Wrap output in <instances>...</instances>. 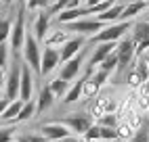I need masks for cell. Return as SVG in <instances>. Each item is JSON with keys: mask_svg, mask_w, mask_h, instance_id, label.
I'll return each instance as SVG.
<instances>
[{"mask_svg": "<svg viewBox=\"0 0 149 142\" xmlns=\"http://www.w3.org/2000/svg\"><path fill=\"white\" fill-rule=\"evenodd\" d=\"M132 27L130 21H118V23H109L105 25L101 32H97L95 36H91V44H103V42H118L128 29Z\"/></svg>", "mask_w": 149, "mask_h": 142, "instance_id": "6da1fadb", "label": "cell"}, {"mask_svg": "<svg viewBox=\"0 0 149 142\" xmlns=\"http://www.w3.org/2000/svg\"><path fill=\"white\" fill-rule=\"evenodd\" d=\"M23 61L25 65L34 71V73L40 75V57H42V50L38 46V40L34 38V34H25V42H23Z\"/></svg>", "mask_w": 149, "mask_h": 142, "instance_id": "7a4b0ae2", "label": "cell"}, {"mask_svg": "<svg viewBox=\"0 0 149 142\" xmlns=\"http://www.w3.org/2000/svg\"><path fill=\"white\" fill-rule=\"evenodd\" d=\"M19 79H21V61L15 59L11 63V69L4 75V98L17 100L19 98Z\"/></svg>", "mask_w": 149, "mask_h": 142, "instance_id": "3957f363", "label": "cell"}, {"mask_svg": "<svg viewBox=\"0 0 149 142\" xmlns=\"http://www.w3.org/2000/svg\"><path fill=\"white\" fill-rule=\"evenodd\" d=\"M132 44H134V57H143L149 50V21H139L132 25Z\"/></svg>", "mask_w": 149, "mask_h": 142, "instance_id": "277c9868", "label": "cell"}, {"mask_svg": "<svg viewBox=\"0 0 149 142\" xmlns=\"http://www.w3.org/2000/svg\"><path fill=\"white\" fill-rule=\"evenodd\" d=\"M25 6L19 8V13H17V19H15V23L11 27V36H8V40H11V48L15 50H21L23 48V42H25Z\"/></svg>", "mask_w": 149, "mask_h": 142, "instance_id": "5b68a950", "label": "cell"}, {"mask_svg": "<svg viewBox=\"0 0 149 142\" xmlns=\"http://www.w3.org/2000/svg\"><path fill=\"white\" fill-rule=\"evenodd\" d=\"M59 123H63L72 134H78V136H84V132L91 128L95 121L91 115H86V113H74V115H69V117H63V119H59Z\"/></svg>", "mask_w": 149, "mask_h": 142, "instance_id": "8992f818", "label": "cell"}, {"mask_svg": "<svg viewBox=\"0 0 149 142\" xmlns=\"http://www.w3.org/2000/svg\"><path fill=\"white\" fill-rule=\"evenodd\" d=\"M116 57H118V67L116 71H126L128 67L132 65V61H134V44H132V40L130 38H124L120 44L116 46Z\"/></svg>", "mask_w": 149, "mask_h": 142, "instance_id": "52a82bcc", "label": "cell"}, {"mask_svg": "<svg viewBox=\"0 0 149 142\" xmlns=\"http://www.w3.org/2000/svg\"><path fill=\"white\" fill-rule=\"evenodd\" d=\"M67 32H76L80 36H95L97 32H101L105 27V23L97 21V19H78V21H72V23H65Z\"/></svg>", "mask_w": 149, "mask_h": 142, "instance_id": "ba28073f", "label": "cell"}, {"mask_svg": "<svg viewBox=\"0 0 149 142\" xmlns=\"http://www.w3.org/2000/svg\"><path fill=\"white\" fill-rule=\"evenodd\" d=\"M145 79H149V67H147V61L141 59V61H136V63L128 69V73H126V84L130 86V88H139Z\"/></svg>", "mask_w": 149, "mask_h": 142, "instance_id": "9c48e42d", "label": "cell"}, {"mask_svg": "<svg viewBox=\"0 0 149 142\" xmlns=\"http://www.w3.org/2000/svg\"><path fill=\"white\" fill-rule=\"evenodd\" d=\"M82 63H84V50H80L76 57H72L69 61H65L63 67H61V73H59V77L65 79V82H72V79H76L78 73H80V69H82Z\"/></svg>", "mask_w": 149, "mask_h": 142, "instance_id": "30bf717a", "label": "cell"}, {"mask_svg": "<svg viewBox=\"0 0 149 142\" xmlns=\"http://www.w3.org/2000/svg\"><path fill=\"white\" fill-rule=\"evenodd\" d=\"M32 94H34V73L27 65L21 63V79H19V100H32Z\"/></svg>", "mask_w": 149, "mask_h": 142, "instance_id": "8fae6325", "label": "cell"}, {"mask_svg": "<svg viewBox=\"0 0 149 142\" xmlns=\"http://www.w3.org/2000/svg\"><path fill=\"white\" fill-rule=\"evenodd\" d=\"M107 113H118V103L111 100V96H99L91 107V117L99 119V117H103Z\"/></svg>", "mask_w": 149, "mask_h": 142, "instance_id": "7c38bea8", "label": "cell"}, {"mask_svg": "<svg viewBox=\"0 0 149 142\" xmlns=\"http://www.w3.org/2000/svg\"><path fill=\"white\" fill-rule=\"evenodd\" d=\"M61 63V57H59V50L57 48H44L42 50V57H40V75H48L53 69H57V65Z\"/></svg>", "mask_w": 149, "mask_h": 142, "instance_id": "4fadbf2b", "label": "cell"}, {"mask_svg": "<svg viewBox=\"0 0 149 142\" xmlns=\"http://www.w3.org/2000/svg\"><path fill=\"white\" fill-rule=\"evenodd\" d=\"M40 134L46 138V140H55L59 142L61 138H67V136H74L72 132H69L63 123H59V121H51V123H44L40 128Z\"/></svg>", "mask_w": 149, "mask_h": 142, "instance_id": "5bb4252c", "label": "cell"}, {"mask_svg": "<svg viewBox=\"0 0 149 142\" xmlns=\"http://www.w3.org/2000/svg\"><path fill=\"white\" fill-rule=\"evenodd\" d=\"M86 44V38L84 36H76V38H69L67 42L61 46V50H59V57H61V63H65V61H69L72 57H76L80 50L84 48Z\"/></svg>", "mask_w": 149, "mask_h": 142, "instance_id": "9a60e30c", "label": "cell"}, {"mask_svg": "<svg viewBox=\"0 0 149 142\" xmlns=\"http://www.w3.org/2000/svg\"><path fill=\"white\" fill-rule=\"evenodd\" d=\"M116 42H103V44H97V48H95V52L91 54V61H88V67H95V65H101L103 61L109 57L116 50Z\"/></svg>", "mask_w": 149, "mask_h": 142, "instance_id": "2e32d148", "label": "cell"}, {"mask_svg": "<svg viewBox=\"0 0 149 142\" xmlns=\"http://www.w3.org/2000/svg\"><path fill=\"white\" fill-rule=\"evenodd\" d=\"M86 15H91V8L88 6H76V8H65L59 15H55V19L59 23H72V21H78V19H84Z\"/></svg>", "mask_w": 149, "mask_h": 142, "instance_id": "e0dca14e", "label": "cell"}, {"mask_svg": "<svg viewBox=\"0 0 149 142\" xmlns=\"http://www.w3.org/2000/svg\"><path fill=\"white\" fill-rule=\"evenodd\" d=\"M48 23H51V15H48L46 11H40L34 21V38L40 42V40H44V36L48 34Z\"/></svg>", "mask_w": 149, "mask_h": 142, "instance_id": "ac0fdd59", "label": "cell"}, {"mask_svg": "<svg viewBox=\"0 0 149 142\" xmlns=\"http://www.w3.org/2000/svg\"><path fill=\"white\" fill-rule=\"evenodd\" d=\"M53 103H55V96L51 92V88L42 86L40 92H38V98H36V113H44V111H48L53 107Z\"/></svg>", "mask_w": 149, "mask_h": 142, "instance_id": "d6986e66", "label": "cell"}, {"mask_svg": "<svg viewBox=\"0 0 149 142\" xmlns=\"http://www.w3.org/2000/svg\"><path fill=\"white\" fill-rule=\"evenodd\" d=\"M124 6L126 4H111L107 8V11H103V13H99L97 15V21H101V23H116V21H120V15H122V11H124Z\"/></svg>", "mask_w": 149, "mask_h": 142, "instance_id": "ffe728a7", "label": "cell"}, {"mask_svg": "<svg viewBox=\"0 0 149 142\" xmlns=\"http://www.w3.org/2000/svg\"><path fill=\"white\" fill-rule=\"evenodd\" d=\"M67 40H69V32H67V29H57V32L44 36V44L48 48H61Z\"/></svg>", "mask_w": 149, "mask_h": 142, "instance_id": "44dd1931", "label": "cell"}, {"mask_svg": "<svg viewBox=\"0 0 149 142\" xmlns=\"http://www.w3.org/2000/svg\"><path fill=\"white\" fill-rule=\"evenodd\" d=\"M88 71H93V67H88ZM84 79H86V75H84L82 79H78V82H74L72 86L67 88V92H65V96H63V103H65V105H72V103H76V100H80Z\"/></svg>", "mask_w": 149, "mask_h": 142, "instance_id": "7402d4cb", "label": "cell"}, {"mask_svg": "<svg viewBox=\"0 0 149 142\" xmlns=\"http://www.w3.org/2000/svg\"><path fill=\"white\" fill-rule=\"evenodd\" d=\"M145 8H147V2L134 0V2H130V4L124 6V11H122V15H120V21H130L132 17H136L141 11H145Z\"/></svg>", "mask_w": 149, "mask_h": 142, "instance_id": "603a6c76", "label": "cell"}, {"mask_svg": "<svg viewBox=\"0 0 149 142\" xmlns=\"http://www.w3.org/2000/svg\"><path fill=\"white\" fill-rule=\"evenodd\" d=\"M91 73H93V71H88V73H86V79H84V86H82V100H91V98H97V94H99V90H101V88H99L95 82H93V79H91Z\"/></svg>", "mask_w": 149, "mask_h": 142, "instance_id": "cb8c5ba5", "label": "cell"}, {"mask_svg": "<svg viewBox=\"0 0 149 142\" xmlns=\"http://www.w3.org/2000/svg\"><path fill=\"white\" fill-rule=\"evenodd\" d=\"M21 107H23V100H11L8 103V107L4 109V113L0 115V119L2 121H15L17 119V115H19V111H21Z\"/></svg>", "mask_w": 149, "mask_h": 142, "instance_id": "d4e9b609", "label": "cell"}, {"mask_svg": "<svg viewBox=\"0 0 149 142\" xmlns=\"http://www.w3.org/2000/svg\"><path fill=\"white\" fill-rule=\"evenodd\" d=\"M48 88H51V92H53L55 98H61V96H65V92H67L69 82H65V79H61V77H55L53 82L48 84Z\"/></svg>", "mask_w": 149, "mask_h": 142, "instance_id": "484cf974", "label": "cell"}, {"mask_svg": "<svg viewBox=\"0 0 149 142\" xmlns=\"http://www.w3.org/2000/svg\"><path fill=\"white\" fill-rule=\"evenodd\" d=\"M34 115H36V100L32 98V100H27V103H23V107H21V111H19V115H17L15 121H27Z\"/></svg>", "mask_w": 149, "mask_h": 142, "instance_id": "4316f807", "label": "cell"}, {"mask_svg": "<svg viewBox=\"0 0 149 142\" xmlns=\"http://www.w3.org/2000/svg\"><path fill=\"white\" fill-rule=\"evenodd\" d=\"M134 132H136V130H134L132 125H128L126 121H122V123L116 125V134H118V138H120V140H126V142L134 136Z\"/></svg>", "mask_w": 149, "mask_h": 142, "instance_id": "83f0119b", "label": "cell"}, {"mask_svg": "<svg viewBox=\"0 0 149 142\" xmlns=\"http://www.w3.org/2000/svg\"><path fill=\"white\" fill-rule=\"evenodd\" d=\"M128 142H149V123H143Z\"/></svg>", "mask_w": 149, "mask_h": 142, "instance_id": "f1b7e54d", "label": "cell"}, {"mask_svg": "<svg viewBox=\"0 0 149 142\" xmlns=\"http://www.w3.org/2000/svg\"><path fill=\"white\" fill-rule=\"evenodd\" d=\"M116 67H118V57H116V50H113V52L109 54L101 65H99V69H101V71H107V73H111Z\"/></svg>", "mask_w": 149, "mask_h": 142, "instance_id": "f546056e", "label": "cell"}, {"mask_svg": "<svg viewBox=\"0 0 149 142\" xmlns=\"http://www.w3.org/2000/svg\"><path fill=\"white\" fill-rule=\"evenodd\" d=\"M11 27H13L11 19H0V44L8 40V36H11Z\"/></svg>", "mask_w": 149, "mask_h": 142, "instance_id": "4dcf8cb0", "label": "cell"}, {"mask_svg": "<svg viewBox=\"0 0 149 142\" xmlns=\"http://www.w3.org/2000/svg\"><path fill=\"white\" fill-rule=\"evenodd\" d=\"M97 123H99V125H105V128H116V125H118V115H116V113H107V115H103V117H99Z\"/></svg>", "mask_w": 149, "mask_h": 142, "instance_id": "1f68e13d", "label": "cell"}, {"mask_svg": "<svg viewBox=\"0 0 149 142\" xmlns=\"http://www.w3.org/2000/svg\"><path fill=\"white\" fill-rule=\"evenodd\" d=\"M82 138H84V140H95V142H99V140H101V130H99V125L93 123L91 128L84 132V136H82Z\"/></svg>", "mask_w": 149, "mask_h": 142, "instance_id": "d6a6232c", "label": "cell"}, {"mask_svg": "<svg viewBox=\"0 0 149 142\" xmlns=\"http://www.w3.org/2000/svg\"><path fill=\"white\" fill-rule=\"evenodd\" d=\"M97 125H99V123H97ZM99 130H101V140H105V142H111V140H116V138H118L116 128H105V125H99Z\"/></svg>", "mask_w": 149, "mask_h": 142, "instance_id": "836d02e7", "label": "cell"}, {"mask_svg": "<svg viewBox=\"0 0 149 142\" xmlns=\"http://www.w3.org/2000/svg\"><path fill=\"white\" fill-rule=\"evenodd\" d=\"M8 67V44L2 42L0 44V71H4Z\"/></svg>", "mask_w": 149, "mask_h": 142, "instance_id": "e575fe53", "label": "cell"}, {"mask_svg": "<svg viewBox=\"0 0 149 142\" xmlns=\"http://www.w3.org/2000/svg\"><path fill=\"white\" fill-rule=\"evenodd\" d=\"M107 77H109V73H107V71H101V69L95 71V73H91V79H93L99 88H103V84L107 82Z\"/></svg>", "mask_w": 149, "mask_h": 142, "instance_id": "d590c367", "label": "cell"}, {"mask_svg": "<svg viewBox=\"0 0 149 142\" xmlns=\"http://www.w3.org/2000/svg\"><path fill=\"white\" fill-rule=\"evenodd\" d=\"M17 142H48L42 134H21L17 138Z\"/></svg>", "mask_w": 149, "mask_h": 142, "instance_id": "8d00e7d4", "label": "cell"}, {"mask_svg": "<svg viewBox=\"0 0 149 142\" xmlns=\"http://www.w3.org/2000/svg\"><path fill=\"white\" fill-rule=\"evenodd\" d=\"M15 128H0V142H13Z\"/></svg>", "mask_w": 149, "mask_h": 142, "instance_id": "74e56055", "label": "cell"}, {"mask_svg": "<svg viewBox=\"0 0 149 142\" xmlns=\"http://www.w3.org/2000/svg\"><path fill=\"white\" fill-rule=\"evenodd\" d=\"M48 2H51V0H25V8L27 11H34V8H42V6H46Z\"/></svg>", "mask_w": 149, "mask_h": 142, "instance_id": "f35d334b", "label": "cell"}, {"mask_svg": "<svg viewBox=\"0 0 149 142\" xmlns=\"http://www.w3.org/2000/svg\"><path fill=\"white\" fill-rule=\"evenodd\" d=\"M139 107L143 111H149V96H141L139 94Z\"/></svg>", "mask_w": 149, "mask_h": 142, "instance_id": "ab89813d", "label": "cell"}, {"mask_svg": "<svg viewBox=\"0 0 149 142\" xmlns=\"http://www.w3.org/2000/svg\"><path fill=\"white\" fill-rule=\"evenodd\" d=\"M139 94H141V96H149V79H145V82L139 86Z\"/></svg>", "mask_w": 149, "mask_h": 142, "instance_id": "60d3db41", "label": "cell"}, {"mask_svg": "<svg viewBox=\"0 0 149 142\" xmlns=\"http://www.w3.org/2000/svg\"><path fill=\"white\" fill-rule=\"evenodd\" d=\"M8 103H11V100H8V98H0V115L4 113V109L8 107Z\"/></svg>", "mask_w": 149, "mask_h": 142, "instance_id": "b9f144b4", "label": "cell"}, {"mask_svg": "<svg viewBox=\"0 0 149 142\" xmlns=\"http://www.w3.org/2000/svg\"><path fill=\"white\" fill-rule=\"evenodd\" d=\"M59 142H80V138H76V136H67V138H61Z\"/></svg>", "mask_w": 149, "mask_h": 142, "instance_id": "7bdbcfd3", "label": "cell"}, {"mask_svg": "<svg viewBox=\"0 0 149 142\" xmlns=\"http://www.w3.org/2000/svg\"><path fill=\"white\" fill-rule=\"evenodd\" d=\"M99 2H103V0H86V6H95Z\"/></svg>", "mask_w": 149, "mask_h": 142, "instance_id": "ee69618b", "label": "cell"}, {"mask_svg": "<svg viewBox=\"0 0 149 142\" xmlns=\"http://www.w3.org/2000/svg\"><path fill=\"white\" fill-rule=\"evenodd\" d=\"M4 88V71H0V90Z\"/></svg>", "mask_w": 149, "mask_h": 142, "instance_id": "f6af8a7d", "label": "cell"}, {"mask_svg": "<svg viewBox=\"0 0 149 142\" xmlns=\"http://www.w3.org/2000/svg\"><path fill=\"white\" fill-rule=\"evenodd\" d=\"M111 142H126V140H120V138H116V140H111Z\"/></svg>", "mask_w": 149, "mask_h": 142, "instance_id": "bcb514c9", "label": "cell"}, {"mask_svg": "<svg viewBox=\"0 0 149 142\" xmlns=\"http://www.w3.org/2000/svg\"><path fill=\"white\" fill-rule=\"evenodd\" d=\"M80 142H95V140H84V138H80Z\"/></svg>", "mask_w": 149, "mask_h": 142, "instance_id": "7dc6e473", "label": "cell"}, {"mask_svg": "<svg viewBox=\"0 0 149 142\" xmlns=\"http://www.w3.org/2000/svg\"><path fill=\"white\" fill-rule=\"evenodd\" d=\"M0 2H2V4H8V2H11V0H0Z\"/></svg>", "mask_w": 149, "mask_h": 142, "instance_id": "c3c4849f", "label": "cell"}, {"mask_svg": "<svg viewBox=\"0 0 149 142\" xmlns=\"http://www.w3.org/2000/svg\"><path fill=\"white\" fill-rule=\"evenodd\" d=\"M19 2H21V6H23V4H25V0H19Z\"/></svg>", "mask_w": 149, "mask_h": 142, "instance_id": "681fc988", "label": "cell"}, {"mask_svg": "<svg viewBox=\"0 0 149 142\" xmlns=\"http://www.w3.org/2000/svg\"><path fill=\"white\" fill-rule=\"evenodd\" d=\"M141 2H149V0H141Z\"/></svg>", "mask_w": 149, "mask_h": 142, "instance_id": "f907efd6", "label": "cell"}, {"mask_svg": "<svg viewBox=\"0 0 149 142\" xmlns=\"http://www.w3.org/2000/svg\"><path fill=\"white\" fill-rule=\"evenodd\" d=\"M147 67H149V59H147Z\"/></svg>", "mask_w": 149, "mask_h": 142, "instance_id": "816d5d0a", "label": "cell"}]
</instances>
